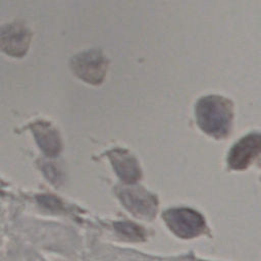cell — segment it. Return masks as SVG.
Segmentation results:
<instances>
[{
	"label": "cell",
	"mask_w": 261,
	"mask_h": 261,
	"mask_svg": "<svg viewBox=\"0 0 261 261\" xmlns=\"http://www.w3.org/2000/svg\"><path fill=\"white\" fill-rule=\"evenodd\" d=\"M196 116L199 126L214 137L225 136L230 127L232 104L218 95L202 97L196 104Z\"/></svg>",
	"instance_id": "obj_1"
},
{
	"label": "cell",
	"mask_w": 261,
	"mask_h": 261,
	"mask_svg": "<svg viewBox=\"0 0 261 261\" xmlns=\"http://www.w3.org/2000/svg\"><path fill=\"white\" fill-rule=\"evenodd\" d=\"M164 219L169 228L180 238H193L205 228L203 217L188 208L169 209L164 213Z\"/></svg>",
	"instance_id": "obj_4"
},
{
	"label": "cell",
	"mask_w": 261,
	"mask_h": 261,
	"mask_svg": "<svg viewBox=\"0 0 261 261\" xmlns=\"http://www.w3.org/2000/svg\"><path fill=\"white\" fill-rule=\"evenodd\" d=\"M32 32L24 22L15 20L1 27L0 47L9 56L20 58L29 50Z\"/></svg>",
	"instance_id": "obj_3"
},
{
	"label": "cell",
	"mask_w": 261,
	"mask_h": 261,
	"mask_svg": "<svg viewBox=\"0 0 261 261\" xmlns=\"http://www.w3.org/2000/svg\"><path fill=\"white\" fill-rule=\"evenodd\" d=\"M119 231L128 234L130 238H140V228L135 226L133 223H120L117 224Z\"/></svg>",
	"instance_id": "obj_9"
},
{
	"label": "cell",
	"mask_w": 261,
	"mask_h": 261,
	"mask_svg": "<svg viewBox=\"0 0 261 261\" xmlns=\"http://www.w3.org/2000/svg\"><path fill=\"white\" fill-rule=\"evenodd\" d=\"M120 198L126 208L137 215L149 216L156 212V200L146 191L140 189H125Z\"/></svg>",
	"instance_id": "obj_6"
},
{
	"label": "cell",
	"mask_w": 261,
	"mask_h": 261,
	"mask_svg": "<svg viewBox=\"0 0 261 261\" xmlns=\"http://www.w3.org/2000/svg\"><path fill=\"white\" fill-rule=\"evenodd\" d=\"M69 65L80 80L91 85H99L107 73L109 60L101 49L93 48L75 54Z\"/></svg>",
	"instance_id": "obj_2"
},
{
	"label": "cell",
	"mask_w": 261,
	"mask_h": 261,
	"mask_svg": "<svg viewBox=\"0 0 261 261\" xmlns=\"http://www.w3.org/2000/svg\"><path fill=\"white\" fill-rule=\"evenodd\" d=\"M113 166L119 177L125 182H134L140 177V169L136 160L125 151H113L110 154Z\"/></svg>",
	"instance_id": "obj_7"
},
{
	"label": "cell",
	"mask_w": 261,
	"mask_h": 261,
	"mask_svg": "<svg viewBox=\"0 0 261 261\" xmlns=\"http://www.w3.org/2000/svg\"><path fill=\"white\" fill-rule=\"evenodd\" d=\"M259 153H261V135H249L231 149L228 163L234 169L245 168Z\"/></svg>",
	"instance_id": "obj_5"
},
{
	"label": "cell",
	"mask_w": 261,
	"mask_h": 261,
	"mask_svg": "<svg viewBox=\"0 0 261 261\" xmlns=\"http://www.w3.org/2000/svg\"><path fill=\"white\" fill-rule=\"evenodd\" d=\"M34 130L36 133L39 145L43 148L45 153L53 155L58 152L59 142L57 140L56 133L53 132L54 129L49 124L37 123L34 125Z\"/></svg>",
	"instance_id": "obj_8"
}]
</instances>
